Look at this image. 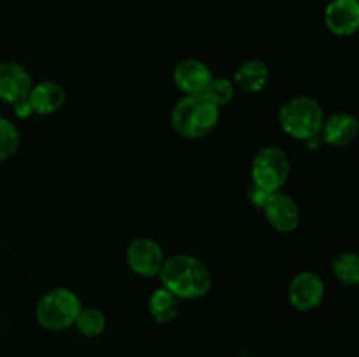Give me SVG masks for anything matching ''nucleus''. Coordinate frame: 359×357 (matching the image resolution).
Listing matches in <instances>:
<instances>
[{"label": "nucleus", "mask_w": 359, "mask_h": 357, "mask_svg": "<svg viewBox=\"0 0 359 357\" xmlns=\"http://www.w3.org/2000/svg\"><path fill=\"white\" fill-rule=\"evenodd\" d=\"M325 282L314 272H300L290 284V303L298 312H312L325 300Z\"/></svg>", "instance_id": "8"}, {"label": "nucleus", "mask_w": 359, "mask_h": 357, "mask_svg": "<svg viewBox=\"0 0 359 357\" xmlns=\"http://www.w3.org/2000/svg\"><path fill=\"white\" fill-rule=\"evenodd\" d=\"M202 94L210 104L216 105V107H223V105H228L233 100L235 84L228 77H212L209 86L205 88V91Z\"/></svg>", "instance_id": "18"}, {"label": "nucleus", "mask_w": 359, "mask_h": 357, "mask_svg": "<svg viewBox=\"0 0 359 357\" xmlns=\"http://www.w3.org/2000/svg\"><path fill=\"white\" fill-rule=\"evenodd\" d=\"M0 329H2V328H0Z\"/></svg>", "instance_id": "22"}, {"label": "nucleus", "mask_w": 359, "mask_h": 357, "mask_svg": "<svg viewBox=\"0 0 359 357\" xmlns=\"http://www.w3.org/2000/svg\"><path fill=\"white\" fill-rule=\"evenodd\" d=\"M325 112L321 104L307 94H298L284 102L279 108V125L291 139L307 142L321 133Z\"/></svg>", "instance_id": "3"}, {"label": "nucleus", "mask_w": 359, "mask_h": 357, "mask_svg": "<svg viewBox=\"0 0 359 357\" xmlns=\"http://www.w3.org/2000/svg\"><path fill=\"white\" fill-rule=\"evenodd\" d=\"M325 24L339 37H351L359 28V0H332L325 9Z\"/></svg>", "instance_id": "11"}, {"label": "nucleus", "mask_w": 359, "mask_h": 357, "mask_svg": "<svg viewBox=\"0 0 359 357\" xmlns=\"http://www.w3.org/2000/svg\"><path fill=\"white\" fill-rule=\"evenodd\" d=\"M332 272L335 279L344 286L359 284V255L356 252H342L332 262Z\"/></svg>", "instance_id": "16"}, {"label": "nucleus", "mask_w": 359, "mask_h": 357, "mask_svg": "<svg viewBox=\"0 0 359 357\" xmlns=\"http://www.w3.org/2000/svg\"><path fill=\"white\" fill-rule=\"evenodd\" d=\"M269 196H270L269 191L258 188L256 184H251V188H249L248 198H249V202H251L252 205L256 206V209H262V206L265 205V202H266V198H269Z\"/></svg>", "instance_id": "20"}, {"label": "nucleus", "mask_w": 359, "mask_h": 357, "mask_svg": "<svg viewBox=\"0 0 359 357\" xmlns=\"http://www.w3.org/2000/svg\"><path fill=\"white\" fill-rule=\"evenodd\" d=\"M270 83V69L262 59H245L235 69L233 84L245 93H262Z\"/></svg>", "instance_id": "14"}, {"label": "nucleus", "mask_w": 359, "mask_h": 357, "mask_svg": "<svg viewBox=\"0 0 359 357\" xmlns=\"http://www.w3.org/2000/svg\"><path fill=\"white\" fill-rule=\"evenodd\" d=\"M163 262V248L151 238H135L126 248V265L139 276H156Z\"/></svg>", "instance_id": "6"}, {"label": "nucleus", "mask_w": 359, "mask_h": 357, "mask_svg": "<svg viewBox=\"0 0 359 357\" xmlns=\"http://www.w3.org/2000/svg\"><path fill=\"white\" fill-rule=\"evenodd\" d=\"M13 107H14V115H16V118H20V119H27V118H30L32 114H34V111H32L28 98H27V100L16 102Z\"/></svg>", "instance_id": "21"}, {"label": "nucleus", "mask_w": 359, "mask_h": 357, "mask_svg": "<svg viewBox=\"0 0 359 357\" xmlns=\"http://www.w3.org/2000/svg\"><path fill=\"white\" fill-rule=\"evenodd\" d=\"M34 88L30 72L16 62L0 63V100L14 105L27 100Z\"/></svg>", "instance_id": "9"}, {"label": "nucleus", "mask_w": 359, "mask_h": 357, "mask_svg": "<svg viewBox=\"0 0 359 357\" xmlns=\"http://www.w3.org/2000/svg\"><path fill=\"white\" fill-rule=\"evenodd\" d=\"M28 102L34 111V114L39 115H51L58 112L67 102L65 88L55 80H42V83L34 84Z\"/></svg>", "instance_id": "13"}, {"label": "nucleus", "mask_w": 359, "mask_h": 357, "mask_svg": "<svg viewBox=\"0 0 359 357\" xmlns=\"http://www.w3.org/2000/svg\"><path fill=\"white\" fill-rule=\"evenodd\" d=\"M291 174V161L286 150L277 146L262 147L251 161L252 184L269 192L280 191Z\"/></svg>", "instance_id": "5"}, {"label": "nucleus", "mask_w": 359, "mask_h": 357, "mask_svg": "<svg viewBox=\"0 0 359 357\" xmlns=\"http://www.w3.org/2000/svg\"><path fill=\"white\" fill-rule=\"evenodd\" d=\"M20 130L9 119L0 115V161L9 160L20 149Z\"/></svg>", "instance_id": "19"}, {"label": "nucleus", "mask_w": 359, "mask_h": 357, "mask_svg": "<svg viewBox=\"0 0 359 357\" xmlns=\"http://www.w3.org/2000/svg\"><path fill=\"white\" fill-rule=\"evenodd\" d=\"M147 310L158 324H168L179 314V300L165 287H158L147 300Z\"/></svg>", "instance_id": "15"}, {"label": "nucleus", "mask_w": 359, "mask_h": 357, "mask_svg": "<svg viewBox=\"0 0 359 357\" xmlns=\"http://www.w3.org/2000/svg\"><path fill=\"white\" fill-rule=\"evenodd\" d=\"M266 223L279 233H293L300 226L302 214L298 203L283 191L270 192L262 206Z\"/></svg>", "instance_id": "7"}, {"label": "nucleus", "mask_w": 359, "mask_h": 357, "mask_svg": "<svg viewBox=\"0 0 359 357\" xmlns=\"http://www.w3.org/2000/svg\"><path fill=\"white\" fill-rule=\"evenodd\" d=\"M83 308L79 296L67 287H55L42 294L35 307V318L39 326L48 331H65L76 322L77 314Z\"/></svg>", "instance_id": "4"}, {"label": "nucleus", "mask_w": 359, "mask_h": 357, "mask_svg": "<svg viewBox=\"0 0 359 357\" xmlns=\"http://www.w3.org/2000/svg\"><path fill=\"white\" fill-rule=\"evenodd\" d=\"M212 77L209 65L195 58L179 62L172 72V80L184 94H202Z\"/></svg>", "instance_id": "10"}, {"label": "nucleus", "mask_w": 359, "mask_h": 357, "mask_svg": "<svg viewBox=\"0 0 359 357\" xmlns=\"http://www.w3.org/2000/svg\"><path fill=\"white\" fill-rule=\"evenodd\" d=\"M161 287L170 290L177 300H198L210 290L212 276L205 262L189 254L165 258L158 273Z\"/></svg>", "instance_id": "1"}, {"label": "nucleus", "mask_w": 359, "mask_h": 357, "mask_svg": "<svg viewBox=\"0 0 359 357\" xmlns=\"http://www.w3.org/2000/svg\"><path fill=\"white\" fill-rule=\"evenodd\" d=\"M359 122L353 112H335L325 118L319 136L325 144L332 147H346L353 144L358 136Z\"/></svg>", "instance_id": "12"}, {"label": "nucleus", "mask_w": 359, "mask_h": 357, "mask_svg": "<svg viewBox=\"0 0 359 357\" xmlns=\"http://www.w3.org/2000/svg\"><path fill=\"white\" fill-rule=\"evenodd\" d=\"M219 122V107L203 94H184L170 112V126L182 139L198 140L209 135Z\"/></svg>", "instance_id": "2"}, {"label": "nucleus", "mask_w": 359, "mask_h": 357, "mask_svg": "<svg viewBox=\"0 0 359 357\" xmlns=\"http://www.w3.org/2000/svg\"><path fill=\"white\" fill-rule=\"evenodd\" d=\"M74 326L86 338H97V336H100L105 331L107 318H105L104 312L98 310V308H81Z\"/></svg>", "instance_id": "17"}]
</instances>
